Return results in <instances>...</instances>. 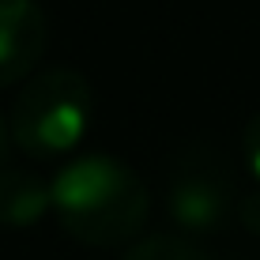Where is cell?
<instances>
[{
    "label": "cell",
    "instance_id": "obj_1",
    "mask_svg": "<svg viewBox=\"0 0 260 260\" xmlns=\"http://www.w3.org/2000/svg\"><path fill=\"white\" fill-rule=\"evenodd\" d=\"M53 211L76 241L113 249L132 241L147 222L151 192L136 170L110 155H83L49 181Z\"/></svg>",
    "mask_w": 260,
    "mask_h": 260
},
{
    "label": "cell",
    "instance_id": "obj_2",
    "mask_svg": "<svg viewBox=\"0 0 260 260\" xmlns=\"http://www.w3.org/2000/svg\"><path fill=\"white\" fill-rule=\"evenodd\" d=\"M12 143L30 158H57L83 143L91 128V83L72 68L26 79L12 106Z\"/></svg>",
    "mask_w": 260,
    "mask_h": 260
},
{
    "label": "cell",
    "instance_id": "obj_3",
    "mask_svg": "<svg viewBox=\"0 0 260 260\" xmlns=\"http://www.w3.org/2000/svg\"><path fill=\"white\" fill-rule=\"evenodd\" d=\"M170 219L189 234H208L226 222L234 208V189L230 181L211 166H181L166 196Z\"/></svg>",
    "mask_w": 260,
    "mask_h": 260
},
{
    "label": "cell",
    "instance_id": "obj_4",
    "mask_svg": "<svg viewBox=\"0 0 260 260\" xmlns=\"http://www.w3.org/2000/svg\"><path fill=\"white\" fill-rule=\"evenodd\" d=\"M49 23L34 0H0V87L26 79L42 60Z\"/></svg>",
    "mask_w": 260,
    "mask_h": 260
},
{
    "label": "cell",
    "instance_id": "obj_5",
    "mask_svg": "<svg viewBox=\"0 0 260 260\" xmlns=\"http://www.w3.org/2000/svg\"><path fill=\"white\" fill-rule=\"evenodd\" d=\"M53 208L49 181H42L30 170H12L0 174V226H34Z\"/></svg>",
    "mask_w": 260,
    "mask_h": 260
},
{
    "label": "cell",
    "instance_id": "obj_6",
    "mask_svg": "<svg viewBox=\"0 0 260 260\" xmlns=\"http://www.w3.org/2000/svg\"><path fill=\"white\" fill-rule=\"evenodd\" d=\"M121 260H211L196 245L192 238H177V234H155V238H143L128 249Z\"/></svg>",
    "mask_w": 260,
    "mask_h": 260
},
{
    "label": "cell",
    "instance_id": "obj_7",
    "mask_svg": "<svg viewBox=\"0 0 260 260\" xmlns=\"http://www.w3.org/2000/svg\"><path fill=\"white\" fill-rule=\"evenodd\" d=\"M241 155H245L249 174L260 181V113H256V117H249V124L241 128Z\"/></svg>",
    "mask_w": 260,
    "mask_h": 260
},
{
    "label": "cell",
    "instance_id": "obj_8",
    "mask_svg": "<svg viewBox=\"0 0 260 260\" xmlns=\"http://www.w3.org/2000/svg\"><path fill=\"white\" fill-rule=\"evenodd\" d=\"M238 219L245 230H253V234H260V192L245 196V200L238 204Z\"/></svg>",
    "mask_w": 260,
    "mask_h": 260
},
{
    "label": "cell",
    "instance_id": "obj_9",
    "mask_svg": "<svg viewBox=\"0 0 260 260\" xmlns=\"http://www.w3.org/2000/svg\"><path fill=\"white\" fill-rule=\"evenodd\" d=\"M12 124H8L4 117H0V174L8 170V162H12Z\"/></svg>",
    "mask_w": 260,
    "mask_h": 260
}]
</instances>
